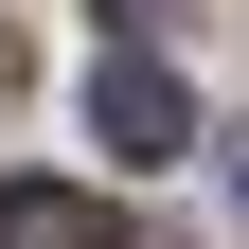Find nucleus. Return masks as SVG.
<instances>
[{"instance_id": "1", "label": "nucleus", "mask_w": 249, "mask_h": 249, "mask_svg": "<svg viewBox=\"0 0 249 249\" xmlns=\"http://www.w3.org/2000/svg\"><path fill=\"white\" fill-rule=\"evenodd\" d=\"M89 142H107L124 178H160V160H196V89H178L160 53H107V71H89Z\"/></svg>"}, {"instance_id": "2", "label": "nucleus", "mask_w": 249, "mask_h": 249, "mask_svg": "<svg viewBox=\"0 0 249 249\" xmlns=\"http://www.w3.org/2000/svg\"><path fill=\"white\" fill-rule=\"evenodd\" d=\"M0 249H124V231H107V196H71V178H18V196H0Z\"/></svg>"}, {"instance_id": "3", "label": "nucleus", "mask_w": 249, "mask_h": 249, "mask_svg": "<svg viewBox=\"0 0 249 249\" xmlns=\"http://www.w3.org/2000/svg\"><path fill=\"white\" fill-rule=\"evenodd\" d=\"M231 196H249V160H231Z\"/></svg>"}]
</instances>
